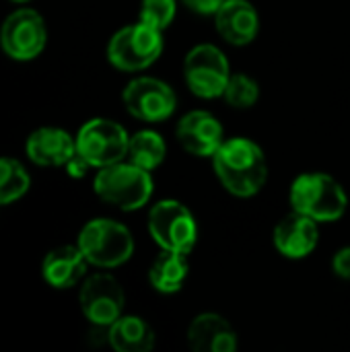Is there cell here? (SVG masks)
Masks as SVG:
<instances>
[{
  "instance_id": "26",
  "label": "cell",
  "mask_w": 350,
  "mask_h": 352,
  "mask_svg": "<svg viewBox=\"0 0 350 352\" xmlns=\"http://www.w3.org/2000/svg\"><path fill=\"white\" fill-rule=\"evenodd\" d=\"M184 4L198 14H217V10L225 4V0H184Z\"/></svg>"
},
{
  "instance_id": "13",
  "label": "cell",
  "mask_w": 350,
  "mask_h": 352,
  "mask_svg": "<svg viewBox=\"0 0 350 352\" xmlns=\"http://www.w3.org/2000/svg\"><path fill=\"white\" fill-rule=\"evenodd\" d=\"M272 239L281 256L291 258V260L307 258L316 250L318 239H320L318 221L293 210L291 214L278 221V225L274 227Z\"/></svg>"
},
{
  "instance_id": "4",
  "label": "cell",
  "mask_w": 350,
  "mask_h": 352,
  "mask_svg": "<svg viewBox=\"0 0 350 352\" xmlns=\"http://www.w3.org/2000/svg\"><path fill=\"white\" fill-rule=\"evenodd\" d=\"M76 245L85 254L87 262L97 268L122 266L134 254L132 233L122 223L111 219H95L87 223Z\"/></svg>"
},
{
  "instance_id": "15",
  "label": "cell",
  "mask_w": 350,
  "mask_h": 352,
  "mask_svg": "<svg viewBox=\"0 0 350 352\" xmlns=\"http://www.w3.org/2000/svg\"><path fill=\"white\" fill-rule=\"evenodd\" d=\"M188 342L196 352H233L237 332L219 314H200L188 326Z\"/></svg>"
},
{
  "instance_id": "14",
  "label": "cell",
  "mask_w": 350,
  "mask_h": 352,
  "mask_svg": "<svg viewBox=\"0 0 350 352\" xmlns=\"http://www.w3.org/2000/svg\"><path fill=\"white\" fill-rule=\"evenodd\" d=\"M215 27L227 43L248 45L260 31V16L250 0H225L215 14Z\"/></svg>"
},
{
  "instance_id": "1",
  "label": "cell",
  "mask_w": 350,
  "mask_h": 352,
  "mask_svg": "<svg viewBox=\"0 0 350 352\" xmlns=\"http://www.w3.org/2000/svg\"><path fill=\"white\" fill-rule=\"evenodd\" d=\"M212 167L223 188L239 198L256 196L268 179L264 151L243 136L225 140L212 155Z\"/></svg>"
},
{
  "instance_id": "2",
  "label": "cell",
  "mask_w": 350,
  "mask_h": 352,
  "mask_svg": "<svg viewBox=\"0 0 350 352\" xmlns=\"http://www.w3.org/2000/svg\"><path fill=\"white\" fill-rule=\"evenodd\" d=\"M295 212H301L318 223H334L344 217L349 198L342 186L328 173L299 175L289 194Z\"/></svg>"
},
{
  "instance_id": "25",
  "label": "cell",
  "mask_w": 350,
  "mask_h": 352,
  "mask_svg": "<svg viewBox=\"0 0 350 352\" xmlns=\"http://www.w3.org/2000/svg\"><path fill=\"white\" fill-rule=\"evenodd\" d=\"M332 270H334V274H338L340 278L350 280V245L336 252V256H334V260H332Z\"/></svg>"
},
{
  "instance_id": "27",
  "label": "cell",
  "mask_w": 350,
  "mask_h": 352,
  "mask_svg": "<svg viewBox=\"0 0 350 352\" xmlns=\"http://www.w3.org/2000/svg\"><path fill=\"white\" fill-rule=\"evenodd\" d=\"M14 2H27V0H14Z\"/></svg>"
},
{
  "instance_id": "3",
  "label": "cell",
  "mask_w": 350,
  "mask_h": 352,
  "mask_svg": "<svg viewBox=\"0 0 350 352\" xmlns=\"http://www.w3.org/2000/svg\"><path fill=\"white\" fill-rule=\"evenodd\" d=\"M95 194L120 208V210H138L153 196V179L151 171L130 163L120 161L107 167H101L95 175Z\"/></svg>"
},
{
  "instance_id": "5",
  "label": "cell",
  "mask_w": 350,
  "mask_h": 352,
  "mask_svg": "<svg viewBox=\"0 0 350 352\" xmlns=\"http://www.w3.org/2000/svg\"><path fill=\"white\" fill-rule=\"evenodd\" d=\"M163 52V31L136 23L120 29L107 45L109 62L124 72L144 70L159 60Z\"/></svg>"
},
{
  "instance_id": "6",
  "label": "cell",
  "mask_w": 350,
  "mask_h": 352,
  "mask_svg": "<svg viewBox=\"0 0 350 352\" xmlns=\"http://www.w3.org/2000/svg\"><path fill=\"white\" fill-rule=\"evenodd\" d=\"M149 233L161 250L190 254L198 241V225L188 206L161 200L149 212Z\"/></svg>"
},
{
  "instance_id": "19",
  "label": "cell",
  "mask_w": 350,
  "mask_h": 352,
  "mask_svg": "<svg viewBox=\"0 0 350 352\" xmlns=\"http://www.w3.org/2000/svg\"><path fill=\"white\" fill-rule=\"evenodd\" d=\"M188 268H190L188 254L163 250L149 270L151 287L163 295H173L184 287L186 276H188Z\"/></svg>"
},
{
  "instance_id": "11",
  "label": "cell",
  "mask_w": 350,
  "mask_h": 352,
  "mask_svg": "<svg viewBox=\"0 0 350 352\" xmlns=\"http://www.w3.org/2000/svg\"><path fill=\"white\" fill-rule=\"evenodd\" d=\"M80 309L85 318L101 328H109L124 311V291L120 283L105 272L93 274L80 289Z\"/></svg>"
},
{
  "instance_id": "22",
  "label": "cell",
  "mask_w": 350,
  "mask_h": 352,
  "mask_svg": "<svg viewBox=\"0 0 350 352\" xmlns=\"http://www.w3.org/2000/svg\"><path fill=\"white\" fill-rule=\"evenodd\" d=\"M258 97H260V87L252 76L243 72H231L229 82L223 93V99L227 101V105L235 109H248L256 105Z\"/></svg>"
},
{
  "instance_id": "9",
  "label": "cell",
  "mask_w": 350,
  "mask_h": 352,
  "mask_svg": "<svg viewBox=\"0 0 350 352\" xmlns=\"http://www.w3.org/2000/svg\"><path fill=\"white\" fill-rule=\"evenodd\" d=\"M124 105L130 116L140 122L159 124L173 116L177 107V97L173 89L161 78L138 76L130 80L124 89Z\"/></svg>"
},
{
  "instance_id": "7",
  "label": "cell",
  "mask_w": 350,
  "mask_h": 352,
  "mask_svg": "<svg viewBox=\"0 0 350 352\" xmlns=\"http://www.w3.org/2000/svg\"><path fill=\"white\" fill-rule=\"evenodd\" d=\"M184 76L188 89L202 99L223 97L231 76L227 56L212 43L192 47L184 60Z\"/></svg>"
},
{
  "instance_id": "10",
  "label": "cell",
  "mask_w": 350,
  "mask_h": 352,
  "mask_svg": "<svg viewBox=\"0 0 350 352\" xmlns=\"http://www.w3.org/2000/svg\"><path fill=\"white\" fill-rule=\"evenodd\" d=\"M47 31L39 12L19 8L6 16L0 29V43L6 56L14 60H31L45 47Z\"/></svg>"
},
{
  "instance_id": "8",
  "label": "cell",
  "mask_w": 350,
  "mask_h": 352,
  "mask_svg": "<svg viewBox=\"0 0 350 352\" xmlns=\"http://www.w3.org/2000/svg\"><path fill=\"white\" fill-rule=\"evenodd\" d=\"M128 132L113 120H89L76 134V151L91 163V167H107L120 163L128 155Z\"/></svg>"
},
{
  "instance_id": "24",
  "label": "cell",
  "mask_w": 350,
  "mask_h": 352,
  "mask_svg": "<svg viewBox=\"0 0 350 352\" xmlns=\"http://www.w3.org/2000/svg\"><path fill=\"white\" fill-rule=\"evenodd\" d=\"M66 171H68V175L70 177H74V179H80V177H85L87 175V171H89V167H91V163L76 151L68 161H66Z\"/></svg>"
},
{
  "instance_id": "18",
  "label": "cell",
  "mask_w": 350,
  "mask_h": 352,
  "mask_svg": "<svg viewBox=\"0 0 350 352\" xmlns=\"http://www.w3.org/2000/svg\"><path fill=\"white\" fill-rule=\"evenodd\" d=\"M107 340L118 352H151L155 346V332L142 318L120 316L109 326Z\"/></svg>"
},
{
  "instance_id": "12",
  "label": "cell",
  "mask_w": 350,
  "mask_h": 352,
  "mask_svg": "<svg viewBox=\"0 0 350 352\" xmlns=\"http://www.w3.org/2000/svg\"><path fill=\"white\" fill-rule=\"evenodd\" d=\"M175 136L184 151H188L194 157L212 159V155L225 142L221 122L210 111L204 109H194L186 113L175 128Z\"/></svg>"
},
{
  "instance_id": "21",
  "label": "cell",
  "mask_w": 350,
  "mask_h": 352,
  "mask_svg": "<svg viewBox=\"0 0 350 352\" xmlns=\"http://www.w3.org/2000/svg\"><path fill=\"white\" fill-rule=\"evenodd\" d=\"M29 190V175L14 159H0V204L19 200Z\"/></svg>"
},
{
  "instance_id": "23",
  "label": "cell",
  "mask_w": 350,
  "mask_h": 352,
  "mask_svg": "<svg viewBox=\"0 0 350 352\" xmlns=\"http://www.w3.org/2000/svg\"><path fill=\"white\" fill-rule=\"evenodd\" d=\"M177 12L175 0H142L140 4V23L151 25L159 31H165Z\"/></svg>"
},
{
  "instance_id": "17",
  "label": "cell",
  "mask_w": 350,
  "mask_h": 352,
  "mask_svg": "<svg viewBox=\"0 0 350 352\" xmlns=\"http://www.w3.org/2000/svg\"><path fill=\"white\" fill-rule=\"evenodd\" d=\"M87 264L89 262L78 245H62L45 256L41 272L50 287L70 289L85 276Z\"/></svg>"
},
{
  "instance_id": "16",
  "label": "cell",
  "mask_w": 350,
  "mask_h": 352,
  "mask_svg": "<svg viewBox=\"0 0 350 352\" xmlns=\"http://www.w3.org/2000/svg\"><path fill=\"white\" fill-rule=\"evenodd\" d=\"M76 153V140L60 128H39L27 138V155L35 165L60 167Z\"/></svg>"
},
{
  "instance_id": "20",
  "label": "cell",
  "mask_w": 350,
  "mask_h": 352,
  "mask_svg": "<svg viewBox=\"0 0 350 352\" xmlns=\"http://www.w3.org/2000/svg\"><path fill=\"white\" fill-rule=\"evenodd\" d=\"M167 155V144L163 136L155 130H140L134 136H130L128 142V155L126 159L146 171L157 169Z\"/></svg>"
}]
</instances>
